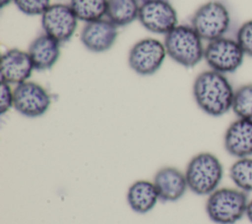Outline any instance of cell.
Masks as SVG:
<instances>
[{"label": "cell", "instance_id": "1", "mask_svg": "<svg viewBox=\"0 0 252 224\" xmlns=\"http://www.w3.org/2000/svg\"><path fill=\"white\" fill-rule=\"evenodd\" d=\"M234 90L226 75L213 70L201 72L192 86L197 106L212 117H220L231 111Z\"/></svg>", "mask_w": 252, "mask_h": 224}, {"label": "cell", "instance_id": "2", "mask_svg": "<svg viewBox=\"0 0 252 224\" xmlns=\"http://www.w3.org/2000/svg\"><path fill=\"white\" fill-rule=\"evenodd\" d=\"M188 189L198 196H209L223 178V165L212 152H199L188 162L185 170Z\"/></svg>", "mask_w": 252, "mask_h": 224}, {"label": "cell", "instance_id": "3", "mask_svg": "<svg viewBox=\"0 0 252 224\" xmlns=\"http://www.w3.org/2000/svg\"><path fill=\"white\" fill-rule=\"evenodd\" d=\"M204 40L190 25H177L164 35L167 56L185 68H192L204 60Z\"/></svg>", "mask_w": 252, "mask_h": 224}, {"label": "cell", "instance_id": "4", "mask_svg": "<svg viewBox=\"0 0 252 224\" xmlns=\"http://www.w3.org/2000/svg\"><path fill=\"white\" fill-rule=\"evenodd\" d=\"M249 196L235 187L219 188L208 196L205 209L216 224H235L245 217Z\"/></svg>", "mask_w": 252, "mask_h": 224}, {"label": "cell", "instance_id": "5", "mask_svg": "<svg viewBox=\"0 0 252 224\" xmlns=\"http://www.w3.org/2000/svg\"><path fill=\"white\" fill-rule=\"evenodd\" d=\"M231 24L227 7L219 0H210L197 8L191 18V26L204 41L225 36Z\"/></svg>", "mask_w": 252, "mask_h": 224}, {"label": "cell", "instance_id": "6", "mask_svg": "<svg viewBox=\"0 0 252 224\" xmlns=\"http://www.w3.org/2000/svg\"><path fill=\"white\" fill-rule=\"evenodd\" d=\"M245 54L235 38L222 36L207 42L204 60L210 70L228 75L236 72L243 64Z\"/></svg>", "mask_w": 252, "mask_h": 224}, {"label": "cell", "instance_id": "7", "mask_svg": "<svg viewBox=\"0 0 252 224\" xmlns=\"http://www.w3.org/2000/svg\"><path fill=\"white\" fill-rule=\"evenodd\" d=\"M166 55L163 42L145 37L135 42L129 50L128 65L140 76H152L160 69Z\"/></svg>", "mask_w": 252, "mask_h": 224}, {"label": "cell", "instance_id": "8", "mask_svg": "<svg viewBox=\"0 0 252 224\" xmlns=\"http://www.w3.org/2000/svg\"><path fill=\"white\" fill-rule=\"evenodd\" d=\"M138 21L150 32L163 35L178 25L177 12L167 0L142 1Z\"/></svg>", "mask_w": 252, "mask_h": 224}, {"label": "cell", "instance_id": "9", "mask_svg": "<svg viewBox=\"0 0 252 224\" xmlns=\"http://www.w3.org/2000/svg\"><path fill=\"white\" fill-rule=\"evenodd\" d=\"M13 107L21 115L28 118H37L44 115L51 104L48 91L39 84L27 81L19 84L13 89Z\"/></svg>", "mask_w": 252, "mask_h": 224}, {"label": "cell", "instance_id": "10", "mask_svg": "<svg viewBox=\"0 0 252 224\" xmlns=\"http://www.w3.org/2000/svg\"><path fill=\"white\" fill-rule=\"evenodd\" d=\"M78 18L68 4H51L41 16V27L44 33L60 43L69 41L76 32Z\"/></svg>", "mask_w": 252, "mask_h": 224}, {"label": "cell", "instance_id": "11", "mask_svg": "<svg viewBox=\"0 0 252 224\" xmlns=\"http://www.w3.org/2000/svg\"><path fill=\"white\" fill-rule=\"evenodd\" d=\"M118 35L117 27L106 18L86 23L80 33V40L84 47L94 53L109 50Z\"/></svg>", "mask_w": 252, "mask_h": 224}, {"label": "cell", "instance_id": "12", "mask_svg": "<svg viewBox=\"0 0 252 224\" xmlns=\"http://www.w3.org/2000/svg\"><path fill=\"white\" fill-rule=\"evenodd\" d=\"M34 70L28 51L11 48L1 57L0 77L1 82L9 84H19L29 81Z\"/></svg>", "mask_w": 252, "mask_h": 224}, {"label": "cell", "instance_id": "13", "mask_svg": "<svg viewBox=\"0 0 252 224\" xmlns=\"http://www.w3.org/2000/svg\"><path fill=\"white\" fill-rule=\"evenodd\" d=\"M223 147L235 159L252 156V120L236 118L226 128Z\"/></svg>", "mask_w": 252, "mask_h": 224}, {"label": "cell", "instance_id": "14", "mask_svg": "<svg viewBox=\"0 0 252 224\" xmlns=\"http://www.w3.org/2000/svg\"><path fill=\"white\" fill-rule=\"evenodd\" d=\"M161 201H177L188 189L185 173L171 166H165L157 171L153 181Z\"/></svg>", "mask_w": 252, "mask_h": 224}, {"label": "cell", "instance_id": "15", "mask_svg": "<svg viewBox=\"0 0 252 224\" xmlns=\"http://www.w3.org/2000/svg\"><path fill=\"white\" fill-rule=\"evenodd\" d=\"M60 42L46 33H42L30 43L28 53L34 70L45 71L51 69L60 56Z\"/></svg>", "mask_w": 252, "mask_h": 224}, {"label": "cell", "instance_id": "16", "mask_svg": "<svg viewBox=\"0 0 252 224\" xmlns=\"http://www.w3.org/2000/svg\"><path fill=\"white\" fill-rule=\"evenodd\" d=\"M126 198L130 208L140 214L151 211L159 200L154 183L147 180H138L131 184Z\"/></svg>", "mask_w": 252, "mask_h": 224}, {"label": "cell", "instance_id": "17", "mask_svg": "<svg viewBox=\"0 0 252 224\" xmlns=\"http://www.w3.org/2000/svg\"><path fill=\"white\" fill-rule=\"evenodd\" d=\"M139 8L138 0H107L105 17L117 28L125 27L138 20Z\"/></svg>", "mask_w": 252, "mask_h": 224}, {"label": "cell", "instance_id": "18", "mask_svg": "<svg viewBox=\"0 0 252 224\" xmlns=\"http://www.w3.org/2000/svg\"><path fill=\"white\" fill-rule=\"evenodd\" d=\"M69 5L78 20L86 24L105 17L107 0H70Z\"/></svg>", "mask_w": 252, "mask_h": 224}, {"label": "cell", "instance_id": "19", "mask_svg": "<svg viewBox=\"0 0 252 224\" xmlns=\"http://www.w3.org/2000/svg\"><path fill=\"white\" fill-rule=\"evenodd\" d=\"M228 175L235 188L247 195L252 193V156L235 159L229 167Z\"/></svg>", "mask_w": 252, "mask_h": 224}, {"label": "cell", "instance_id": "20", "mask_svg": "<svg viewBox=\"0 0 252 224\" xmlns=\"http://www.w3.org/2000/svg\"><path fill=\"white\" fill-rule=\"evenodd\" d=\"M231 111L236 118L252 120V83L241 84L235 88Z\"/></svg>", "mask_w": 252, "mask_h": 224}, {"label": "cell", "instance_id": "21", "mask_svg": "<svg viewBox=\"0 0 252 224\" xmlns=\"http://www.w3.org/2000/svg\"><path fill=\"white\" fill-rule=\"evenodd\" d=\"M15 6L27 16H42L51 5L50 0H14Z\"/></svg>", "mask_w": 252, "mask_h": 224}, {"label": "cell", "instance_id": "22", "mask_svg": "<svg viewBox=\"0 0 252 224\" xmlns=\"http://www.w3.org/2000/svg\"><path fill=\"white\" fill-rule=\"evenodd\" d=\"M235 39L246 57L252 58V19L243 22L236 31Z\"/></svg>", "mask_w": 252, "mask_h": 224}, {"label": "cell", "instance_id": "23", "mask_svg": "<svg viewBox=\"0 0 252 224\" xmlns=\"http://www.w3.org/2000/svg\"><path fill=\"white\" fill-rule=\"evenodd\" d=\"M14 105V95L13 89L11 88L10 84L1 82L0 87V114L3 115L7 111L10 110L11 107Z\"/></svg>", "mask_w": 252, "mask_h": 224}, {"label": "cell", "instance_id": "24", "mask_svg": "<svg viewBox=\"0 0 252 224\" xmlns=\"http://www.w3.org/2000/svg\"><path fill=\"white\" fill-rule=\"evenodd\" d=\"M245 217L252 223V197H249L247 207H246V213Z\"/></svg>", "mask_w": 252, "mask_h": 224}, {"label": "cell", "instance_id": "25", "mask_svg": "<svg viewBox=\"0 0 252 224\" xmlns=\"http://www.w3.org/2000/svg\"><path fill=\"white\" fill-rule=\"evenodd\" d=\"M14 0H0V6L1 8H4L5 6L9 5L11 2H13Z\"/></svg>", "mask_w": 252, "mask_h": 224}]
</instances>
